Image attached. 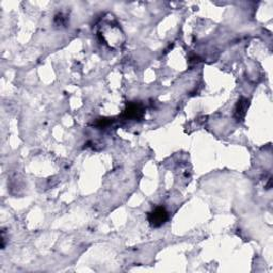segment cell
<instances>
[{"label":"cell","mask_w":273,"mask_h":273,"mask_svg":"<svg viewBox=\"0 0 273 273\" xmlns=\"http://www.w3.org/2000/svg\"><path fill=\"white\" fill-rule=\"evenodd\" d=\"M99 41L110 49H119L125 43V34L111 14L103 16L97 25Z\"/></svg>","instance_id":"cell-1"},{"label":"cell","mask_w":273,"mask_h":273,"mask_svg":"<svg viewBox=\"0 0 273 273\" xmlns=\"http://www.w3.org/2000/svg\"><path fill=\"white\" fill-rule=\"evenodd\" d=\"M147 220L153 228H160L169 220V212L163 206H157L147 213Z\"/></svg>","instance_id":"cell-3"},{"label":"cell","mask_w":273,"mask_h":273,"mask_svg":"<svg viewBox=\"0 0 273 273\" xmlns=\"http://www.w3.org/2000/svg\"><path fill=\"white\" fill-rule=\"evenodd\" d=\"M250 107V100L247 97H240L236 102V106L234 108V119L236 120L238 123L244 121L247 116V111Z\"/></svg>","instance_id":"cell-4"},{"label":"cell","mask_w":273,"mask_h":273,"mask_svg":"<svg viewBox=\"0 0 273 273\" xmlns=\"http://www.w3.org/2000/svg\"><path fill=\"white\" fill-rule=\"evenodd\" d=\"M145 114L144 107L141 102L133 101V102H128L126 105V108L124 109L123 114H122V118L124 120H129V121H140L142 120Z\"/></svg>","instance_id":"cell-2"},{"label":"cell","mask_w":273,"mask_h":273,"mask_svg":"<svg viewBox=\"0 0 273 273\" xmlns=\"http://www.w3.org/2000/svg\"><path fill=\"white\" fill-rule=\"evenodd\" d=\"M68 21H69V18L68 16L65 15L64 13H58L57 15L54 16V25L57 26V27H65L68 24Z\"/></svg>","instance_id":"cell-5"},{"label":"cell","mask_w":273,"mask_h":273,"mask_svg":"<svg viewBox=\"0 0 273 273\" xmlns=\"http://www.w3.org/2000/svg\"><path fill=\"white\" fill-rule=\"evenodd\" d=\"M114 119L112 118H99L97 119L95 125L99 128H107L109 127L112 123H114Z\"/></svg>","instance_id":"cell-6"}]
</instances>
